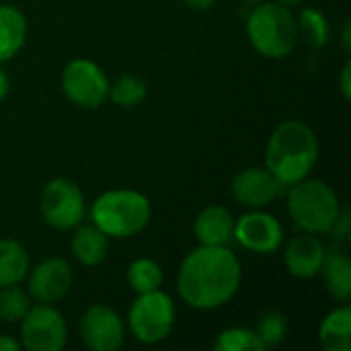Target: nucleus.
Wrapping results in <instances>:
<instances>
[{"instance_id":"4be33fe9","label":"nucleus","mask_w":351,"mask_h":351,"mask_svg":"<svg viewBox=\"0 0 351 351\" xmlns=\"http://www.w3.org/2000/svg\"><path fill=\"white\" fill-rule=\"evenodd\" d=\"M298 35L304 37V41L313 47V49H321L327 45L329 37H331V27L327 16L317 10V8H304L298 19Z\"/></svg>"},{"instance_id":"423d86ee","label":"nucleus","mask_w":351,"mask_h":351,"mask_svg":"<svg viewBox=\"0 0 351 351\" xmlns=\"http://www.w3.org/2000/svg\"><path fill=\"white\" fill-rule=\"evenodd\" d=\"M128 327L132 335L146 346L165 341L175 327V302L158 290L138 294L128 313Z\"/></svg>"},{"instance_id":"5701e85b","label":"nucleus","mask_w":351,"mask_h":351,"mask_svg":"<svg viewBox=\"0 0 351 351\" xmlns=\"http://www.w3.org/2000/svg\"><path fill=\"white\" fill-rule=\"evenodd\" d=\"M216 351H263V343L259 341L255 329L247 327H230L224 329L214 343Z\"/></svg>"},{"instance_id":"cd10ccee","label":"nucleus","mask_w":351,"mask_h":351,"mask_svg":"<svg viewBox=\"0 0 351 351\" xmlns=\"http://www.w3.org/2000/svg\"><path fill=\"white\" fill-rule=\"evenodd\" d=\"M351 62H346L343 64V70H341V78H339V84H341V93H343V97L350 101L351 99Z\"/></svg>"},{"instance_id":"72a5a7b5","label":"nucleus","mask_w":351,"mask_h":351,"mask_svg":"<svg viewBox=\"0 0 351 351\" xmlns=\"http://www.w3.org/2000/svg\"><path fill=\"white\" fill-rule=\"evenodd\" d=\"M241 2H245V4H259V2H263V0H241Z\"/></svg>"},{"instance_id":"b1692460","label":"nucleus","mask_w":351,"mask_h":351,"mask_svg":"<svg viewBox=\"0 0 351 351\" xmlns=\"http://www.w3.org/2000/svg\"><path fill=\"white\" fill-rule=\"evenodd\" d=\"M109 99L123 109H132L146 99V84L138 76H121L109 84Z\"/></svg>"},{"instance_id":"6e6552de","label":"nucleus","mask_w":351,"mask_h":351,"mask_svg":"<svg viewBox=\"0 0 351 351\" xmlns=\"http://www.w3.org/2000/svg\"><path fill=\"white\" fill-rule=\"evenodd\" d=\"M109 78L90 60L78 58L62 70V90L68 101L82 109H99L109 99Z\"/></svg>"},{"instance_id":"2f4dec72","label":"nucleus","mask_w":351,"mask_h":351,"mask_svg":"<svg viewBox=\"0 0 351 351\" xmlns=\"http://www.w3.org/2000/svg\"><path fill=\"white\" fill-rule=\"evenodd\" d=\"M8 86H10V82H8V76H6V72L0 68V101L8 95Z\"/></svg>"},{"instance_id":"9d476101","label":"nucleus","mask_w":351,"mask_h":351,"mask_svg":"<svg viewBox=\"0 0 351 351\" xmlns=\"http://www.w3.org/2000/svg\"><path fill=\"white\" fill-rule=\"evenodd\" d=\"M232 239L251 253L274 255L284 243V228L276 216L261 210H253L234 220Z\"/></svg>"},{"instance_id":"6ab92c4d","label":"nucleus","mask_w":351,"mask_h":351,"mask_svg":"<svg viewBox=\"0 0 351 351\" xmlns=\"http://www.w3.org/2000/svg\"><path fill=\"white\" fill-rule=\"evenodd\" d=\"M321 346L327 351L351 350V308L348 304L331 311L319 329Z\"/></svg>"},{"instance_id":"9b49d317","label":"nucleus","mask_w":351,"mask_h":351,"mask_svg":"<svg viewBox=\"0 0 351 351\" xmlns=\"http://www.w3.org/2000/svg\"><path fill=\"white\" fill-rule=\"evenodd\" d=\"M80 339L93 351H117L125 341V323L103 304H95L80 317Z\"/></svg>"},{"instance_id":"a878e982","label":"nucleus","mask_w":351,"mask_h":351,"mask_svg":"<svg viewBox=\"0 0 351 351\" xmlns=\"http://www.w3.org/2000/svg\"><path fill=\"white\" fill-rule=\"evenodd\" d=\"M31 308V296L16 286L0 288V321L16 323Z\"/></svg>"},{"instance_id":"393cba45","label":"nucleus","mask_w":351,"mask_h":351,"mask_svg":"<svg viewBox=\"0 0 351 351\" xmlns=\"http://www.w3.org/2000/svg\"><path fill=\"white\" fill-rule=\"evenodd\" d=\"M255 333L259 337V341L263 343V348H278L288 333V321L280 311H267L259 317Z\"/></svg>"},{"instance_id":"a211bd4d","label":"nucleus","mask_w":351,"mask_h":351,"mask_svg":"<svg viewBox=\"0 0 351 351\" xmlns=\"http://www.w3.org/2000/svg\"><path fill=\"white\" fill-rule=\"evenodd\" d=\"M325 288L331 298L348 302L351 298V261L341 251H331L325 255L321 271Z\"/></svg>"},{"instance_id":"dca6fc26","label":"nucleus","mask_w":351,"mask_h":351,"mask_svg":"<svg viewBox=\"0 0 351 351\" xmlns=\"http://www.w3.org/2000/svg\"><path fill=\"white\" fill-rule=\"evenodd\" d=\"M72 255L84 267H97L107 259L109 253V237L97 228L95 224H78L72 234Z\"/></svg>"},{"instance_id":"bb28decb","label":"nucleus","mask_w":351,"mask_h":351,"mask_svg":"<svg viewBox=\"0 0 351 351\" xmlns=\"http://www.w3.org/2000/svg\"><path fill=\"white\" fill-rule=\"evenodd\" d=\"M327 234H333V239H346L350 234V214L348 212H339L335 224L331 226V230Z\"/></svg>"},{"instance_id":"c85d7f7f","label":"nucleus","mask_w":351,"mask_h":351,"mask_svg":"<svg viewBox=\"0 0 351 351\" xmlns=\"http://www.w3.org/2000/svg\"><path fill=\"white\" fill-rule=\"evenodd\" d=\"M21 350V341L8 337V335H0V351H19Z\"/></svg>"},{"instance_id":"39448f33","label":"nucleus","mask_w":351,"mask_h":351,"mask_svg":"<svg viewBox=\"0 0 351 351\" xmlns=\"http://www.w3.org/2000/svg\"><path fill=\"white\" fill-rule=\"evenodd\" d=\"M288 212L302 232L327 234L335 224L341 206L337 193L325 181L306 177L290 187Z\"/></svg>"},{"instance_id":"0eeeda50","label":"nucleus","mask_w":351,"mask_h":351,"mask_svg":"<svg viewBox=\"0 0 351 351\" xmlns=\"http://www.w3.org/2000/svg\"><path fill=\"white\" fill-rule=\"evenodd\" d=\"M39 212L47 226L56 230H72L84 220V195L74 181L64 177L51 179L41 191Z\"/></svg>"},{"instance_id":"ddd939ff","label":"nucleus","mask_w":351,"mask_h":351,"mask_svg":"<svg viewBox=\"0 0 351 351\" xmlns=\"http://www.w3.org/2000/svg\"><path fill=\"white\" fill-rule=\"evenodd\" d=\"M282 189L284 187L265 167H247L241 173H237L230 183L232 197L241 206L251 210L265 208L282 193Z\"/></svg>"},{"instance_id":"2eb2a0df","label":"nucleus","mask_w":351,"mask_h":351,"mask_svg":"<svg viewBox=\"0 0 351 351\" xmlns=\"http://www.w3.org/2000/svg\"><path fill=\"white\" fill-rule=\"evenodd\" d=\"M193 234L199 245L228 247L234 234V216L224 206H208L195 216Z\"/></svg>"},{"instance_id":"f8f14e48","label":"nucleus","mask_w":351,"mask_h":351,"mask_svg":"<svg viewBox=\"0 0 351 351\" xmlns=\"http://www.w3.org/2000/svg\"><path fill=\"white\" fill-rule=\"evenodd\" d=\"M74 274L66 259L49 257L37 263L27 274V294L39 304H56L60 302L72 288Z\"/></svg>"},{"instance_id":"4468645a","label":"nucleus","mask_w":351,"mask_h":351,"mask_svg":"<svg viewBox=\"0 0 351 351\" xmlns=\"http://www.w3.org/2000/svg\"><path fill=\"white\" fill-rule=\"evenodd\" d=\"M325 255H327V249L317 234L300 232L288 243L286 253H284V265L290 276L298 280H311L319 276Z\"/></svg>"},{"instance_id":"412c9836","label":"nucleus","mask_w":351,"mask_h":351,"mask_svg":"<svg viewBox=\"0 0 351 351\" xmlns=\"http://www.w3.org/2000/svg\"><path fill=\"white\" fill-rule=\"evenodd\" d=\"M165 282V274L160 269V265L152 259H136L130 263L128 267V286L136 292V294H144V292H152L158 290Z\"/></svg>"},{"instance_id":"f3484780","label":"nucleus","mask_w":351,"mask_h":351,"mask_svg":"<svg viewBox=\"0 0 351 351\" xmlns=\"http://www.w3.org/2000/svg\"><path fill=\"white\" fill-rule=\"evenodd\" d=\"M27 39V19L12 4H0V64L14 58Z\"/></svg>"},{"instance_id":"aec40b11","label":"nucleus","mask_w":351,"mask_h":351,"mask_svg":"<svg viewBox=\"0 0 351 351\" xmlns=\"http://www.w3.org/2000/svg\"><path fill=\"white\" fill-rule=\"evenodd\" d=\"M29 274V253L12 239H0V288L19 286Z\"/></svg>"},{"instance_id":"f03ea898","label":"nucleus","mask_w":351,"mask_h":351,"mask_svg":"<svg viewBox=\"0 0 351 351\" xmlns=\"http://www.w3.org/2000/svg\"><path fill=\"white\" fill-rule=\"evenodd\" d=\"M319 160V138L315 130L298 119L280 123L267 140L265 169L282 187L306 179Z\"/></svg>"},{"instance_id":"7c9ffc66","label":"nucleus","mask_w":351,"mask_h":351,"mask_svg":"<svg viewBox=\"0 0 351 351\" xmlns=\"http://www.w3.org/2000/svg\"><path fill=\"white\" fill-rule=\"evenodd\" d=\"M350 29H351V23L350 21H346V25H343V31H341V45H343V49H346V51H350L351 49Z\"/></svg>"},{"instance_id":"f257e3e1","label":"nucleus","mask_w":351,"mask_h":351,"mask_svg":"<svg viewBox=\"0 0 351 351\" xmlns=\"http://www.w3.org/2000/svg\"><path fill=\"white\" fill-rule=\"evenodd\" d=\"M241 280V263L228 247L199 245L179 267L177 292L187 306L214 311L237 296Z\"/></svg>"},{"instance_id":"20e7f679","label":"nucleus","mask_w":351,"mask_h":351,"mask_svg":"<svg viewBox=\"0 0 351 351\" xmlns=\"http://www.w3.org/2000/svg\"><path fill=\"white\" fill-rule=\"evenodd\" d=\"M247 37L251 45L269 60H282L298 43V23L288 6L259 2L247 16Z\"/></svg>"},{"instance_id":"473e14b6","label":"nucleus","mask_w":351,"mask_h":351,"mask_svg":"<svg viewBox=\"0 0 351 351\" xmlns=\"http://www.w3.org/2000/svg\"><path fill=\"white\" fill-rule=\"evenodd\" d=\"M274 2H278V4H282V6H296V4H302L304 0H274Z\"/></svg>"},{"instance_id":"7ed1b4c3","label":"nucleus","mask_w":351,"mask_h":351,"mask_svg":"<svg viewBox=\"0 0 351 351\" xmlns=\"http://www.w3.org/2000/svg\"><path fill=\"white\" fill-rule=\"evenodd\" d=\"M152 218L146 195L134 189H111L101 193L90 206V220L109 239H130L142 232Z\"/></svg>"},{"instance_id":"c756f323","label":"nucleus","mask_w":351,"mask_h":351,"mask_svg":"<svg viewBox=\"0 0 351 351\" xmlns=\"http://www.w3.org/2000/svg\"><path fill=\"white\" fill-rule=\"evenodd\" d=\"M191 10H208V8H212L214 6V2L216 0H183Z\"/></svg>"},{"instance_id":"1a4fd4ad","label":"nucleus","mask_w":351,"mask_h":351,"mask_svg":"<svg viewBox=\"0 0 351 351\" xmlns=\"http://www.w3.org/2000/svg\"><path fill=\"white\" fill-rule=\"evenodd\" d=\"M68 341V325L51 304H37L21 319V346L29 351H60Z\"/></svg>"}]
</instances>
